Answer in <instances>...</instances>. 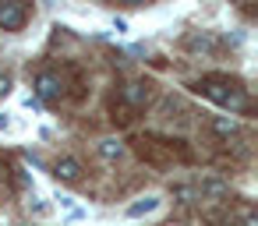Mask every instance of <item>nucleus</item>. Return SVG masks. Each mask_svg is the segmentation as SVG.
I'll return each instance as SVG.
<instances>
[{
    "label": "nucleus",
    "mask_w": 258,
    "mask_h": 226,
    "mask_svg": "<svg viewBox=\"0 0 258 226\" xmlns=\"http://www.w3.org/2000/svg\"><path fill=\"white\" fill-rule=\"evenodd\" d=\"M131 145H135L138 159H142L145 166H152V170L187 166V163L195 159V152H191L184 141H177V138H163V134H138Z\"/></svg>",
    "instance_id": "f257e3e1"
},
{
    "label": "nucleus",
    "mask_w": 258,
    "mask_h": 226,
    "mask_svg": "<svg viewBox=\"0 0 258 226\" xmlns=\"http://www.w3.org/2000/svg\"><path fill=\"white\" fill-rule=\"evenodd\" d=\"M191 89H195L202 99H209V103H216V106H223V110H240V113H247V89H244V82L233 78V74H202V78L191 82Z\"/></svg>",
    "instance_id": "f03ea898"
},
{
    "label": "nucleus",
    "mask_w": 258,
    "mask_h": 226,
    "mask_svg": "<svg viewBox=\"0 0 258 226\" xmlns=\"http://www.w3.org/2000/svg\"><path fill=\"white\" fill-rule=\"evenodd\" d=\"M152 99H156V85H152V82H145V78L124 82V85H120V92H117V103H120L124 110H131L135 117H138Z\"/></svg>",
    "instance_id": "7ed1b4c3"
},
{
    "label": "nucleus",
    "mask_w": 258,
    "mask_h": 226,
    "mask_svg": "<svg viewBox=\"0 0 258 226\" xmlns=\"http://www.w3.org/2000/svg\"><path fill=\"white\" fill-rule=\"evenodd\" d=\"M36 92H39V99H60L68 92V78L60 71H39L36 74Z\"/></svg>",
    "instance_id": "20e7f679"
},
{
    "label": "nucleus",
    "mask_w": 258,
    "mask_h": 226,
    "mask_svg": "<svg viewBox=\"0 0 258 226\" xmlns=\"http://www.w3.org/2000/svg\"><path fill=\"white\" fill-rule=\"evenodd\" d=\"M29 4H18V0H11V4H0V29L4 32H18V29H25V22H29Z\"/></svg>",
    "instance_id": "39448f33"
},
{
    "label": "nucleus",
    "mask_w": 258,
    "mask_h": 226,
    "mask_svg": "<svg viewBox=\"0 0 258 226\" xmlns=\"http://www.w3.org/2000/svg\"><path fill=\"white\" fill-rule=\"evenodd\" d=\"M82 159H75V156H60L57 163H53V177L57 180H64V184H75V180H82Z\"/></svg>",
    "instance_id": "423d86ee"
},
{
    "label": "nucleus",
    "mask_w": 258,
    "mask_h": 226,
    "mask_svg": "<svg viewBox=\"0 0 258 226\" xmlns=\"http://www.w3.org/2000/svg\"><path fill=\"white\" fill-rule=\"evenodd\" d=\"M156 208H159V198H156V194H145V198H138L135 205H127L124 215H127V219H142V215H149V212H156Z\"/></svg>",
    "instance_id": "0eeeda50"
},
{
    "label": "nucleus",
    "mask_w": 258,
    "mask_h": 226,
    "mask_svg": "<svg viewBox=\"0 0 258 226\" xmlns=\"http://www.w3.org/2000/svg\"><path fill=\"white\" fill-rule=\"evenodd\" d=\"M209 127H212V134H219V138H230V134H237V131H240V124H237L233 117H212V120H209Z\"/></svg>",
    "instance_id": "6e6552de"
},
{
    "label": "nucleus",
    "mask_w": 258,
    "mask_h": 226,
    "mask_svg": "<svg viewBox=\"0 0 258 226\" xmlns=\"http://www.w3.org/2000/svg\"><path fill=\"white\" fill-rule=\"evenodd\" d=\"M99 156H103L106 163L120 159V156H124V141H117V138H103V141H99Z\"/></svg>",
    "instance_id": "1a4fd4ad"
},
{
    "label": "nucleus",
    "mask_w": 258,
    "mask_h": 226,
    "mask_svg": "<svg viewBox=\"0 0 258 226\" xmlns=\"http://www.w3.org/2000/svg\"><path fill=\"white\" fill-rule=\"evenodd\" d=\"M32 212H36V215H50V205L39 201V198H32Z\"/></svg>",
    "instance_id": "9d476101"
},
{
    "label": "nucleus",
    "mask_w": 258,
    "mask_h": 226,
    "mask_svg": "<svg viewBox=\"0 0 258 226\" xmlns=\"http://www.w3.org/2000/svg\"><path fill=\"white\" fill-rule=\"evenodd\" d=\"M11 92V74H0V96Z\"/></svg>",
    "instance_id": "9b49d317"
},
{
    "label": "nucleus",
    "mask_w": 258,
    "mask_h": 226,
    "mask_svg": "<svg viewBox=\"0 0 258 226\" xmlns=\"http://www.w3.org/2000/svg\"><path fill=\"white\" fill-rule=\"evenodd\" d=\"M230 226H258V219H254V215H251V212H247V215H244V219H240V222H230Z\"/></svg>",
    "instance_id": "f8f14e48"
},
{
    "label": "nucleus",
    "mask_w": 258,
    "mask_h": 226,
    "mask_svg": "<svg viewBox=\"0 0 258 226\" xmlns=\"http://www.w3.org/2000/svg\"><path fill=\"white\" fill-rule=\"evenodd\" d=\"M11 127V120H8V113H0V131H8Z\"/></svg>",
    "instance_id": "ddd939ff"
}]
</instances>
